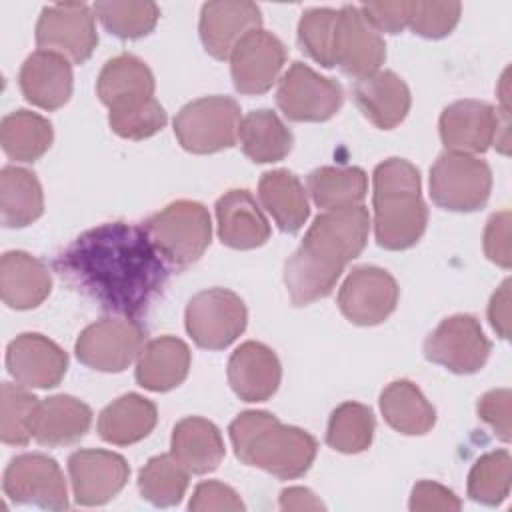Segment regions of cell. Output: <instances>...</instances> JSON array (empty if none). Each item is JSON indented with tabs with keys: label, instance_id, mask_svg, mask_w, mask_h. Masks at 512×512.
<instances>
[{
	"label": "cell",
	"instance_id": "5bb4252c",
	"mask_svg": "<svg viewBox=\"0 0 512 512\" xmlns=\"http://www.w3.org/2000/svg\"><path fill=\"white\" fill-rule=\"evenodd\" d=\"M4 494L16 504L46 510L68 508V490L58 462L46 454H22L10 460L2 480Z\"/></svg>",
	"mask_w": 512,
	"mask_h": 512
},
{
	"label": "cell",
	"instance_id": "7dc6e473",
	"mask_svg": "<svg viewBox=\"0 0 512 512\" xmlns=\"http://www.w3.org/2000/svg\"><path fill=\"white\" fill-rule=\"evenodd\" d=\"M480 420H484L494 434L502 440H510V390H490L476 404Z\"/></svg>",
	"mask_w": 512,
	"mask_h": 512
},
{
	"label": "cell",
	"instance_id": "ba28073f",
	"mask_svg": "<svg viewBox=\"0 0 512 512\" xmlns=\"http://www.w3.org/2000/svg\"><path fill=\"white\" fill-rule=\"evenodd\" d=\"M492 190V170L478 156L442 152L430 168V198L452 212L480 210Z\"/></svg>",
	"mask_w": 512,
	"mask_h": 512
},
{
	"label": "cell",
	"instance_id": "f546056e",
	"mask_svg": "<svg viewBox=\"0 0 512 512\" xmlns=\"http://www.w3.org/2000/svg\"><path fill=\"white\" fill-rule=\"evenodd\" d=\"M258 198L282 232L296 234L310 216L306 190L290 170H270L258 182Z\"/></svg>",
	"mask_w": 512,
	"mask_h": 512
},
{
	"label": "cell",
	"instance_id": "52a82bcc",
	"mask_svg": "<svg viewBox=\"0 0 512 512\" xmlns=\"http://www.w3.org/2000/svg\"><path fill=\"white\" fill-rule=\"evenodd\" d=\"M240 106L228 96H204L188 102L174 118L180 146L192 154H212L238 142Z\"/></svg>",
	"mask_w": 512,
	"mask_h": 512
},
{
	"label": "cell",
	"instance_id": "b9f144b4",
	"mask_svg": "<svg viewBox=\"0 0 512 512\" xmlns=\"http://www.w3.org/2000/svg\"><path fill=\"white\" fill-rule=\"evenodd\" d=\"M338 10L334 8H310L298 22V42L302 50L322 64L332 68V40L336 28Z\"/></svg>",
	"mask_w": 512,
	"mask_h": 512
},
{
	"label": "cell",
	"instance_id": "cb8c5ba5",
	"mask_svg": "<svg viewBox=\"0 0 512 512\" xmlns=\"http://www.w3.org/2000/svg\"><path fill=\"white\" fill-rule=\"evenodd\" d=\"M354 102L376 128H396L410 110V90L406 82L392 70H378L358 78L352 88Z\"/></svg>",
	"mask_w": 512,
	"mask_h": 512
},
{
	"label": "cell",
	"instance_id": "4dcf8cb0",
	"mask_svg": "<svg viewBox=\"0 0 512 512\" xmlns=\"http://www.w3.org/2000/svg\"><path fill=\"white\" fill-rule=\"evenodd\" d=\"M158 420L154 402L140 394H124L98 416V434L114 446H128L146 438Z\"/></svg>",
	"mask_w": 512,
	"mask_h": 512
},
{
	"label": "cell",
	"instance_id": "5b68a950",
	"mask_svg": "<svg viewBox=\"0 0 512 512\" xmlns=\"http://www.w3.org/2000/svg\"><path fill=\"white\" fill-rule=\"evenodd\" d=\"M162 260L186 268L200 260L210 246L212 222L208 210L194 200H176L142 222Z\"/></svg>",
	"mask_w": 512,
	"mask_h": 512
},
{
	"label": "cell",
	"instance_id": "f907efd6",
	"mask_svg": "<svg viewBox=\"0 0 512 512\" xmlns=\"http://www.w3.org/2000/svg\"><path fill=\"white\" fill-rule=\"evenodd\" d=\"M488 318L498 336L506 340L510 334V280H504L494 292L488 306Z\"/></svg>",
	"mask_w": 512,
	"mask_h": 512
},
{
	"label": "cell",
	"instance_id": "7a4b0ae2",
	"mask_svg": "<svg viewBox=\"0 0 512 512\" xmlns=\"http://www.w3.org/2000/svg\"><path fill=\"white\" fill-rule=\"evenodd\" d=\"M368 230L370 216L362 204L316 216L302 244L284 264V284L292 302L306 306L326 298L346 264L364 250Z\"/></svg>",
	"mask_w": 512,
	"mask_h": 512
},
{
	"label": "cell",
	"instance_id": "9c48e42d",
	"mask_svg": "<svg viewBox=\"0 0 512 512\" xmlns=\"http://www.w3.org/2000/svg\"><path fill=\"white\" fill-rule=\"evenodd\" d=\"M184 320L196 346L224 350L244 332L248 312L236 292L228 288H208L190 298Z\"/></svg>",
	"mask_w": 512,
	"mask_h": 512
},
{
	"label": "cell",
	"instance_id": "484cf974",
	"mask_svg": "<svg viewBox=\"0 0 512 512\" xmlns=\"http://www.w3.org/2000/svg\"><path fill=\"white\" fill-rule=\"evenodd\" d=\"M52 288L50 270L28 252L12 250L0 262V294L6 306L30 310L40 306Z\"/></svg>",
	"mask_w": 512,
	"mask_h": 512
},
{
	"label": "cell",
	"instance_id": "c3c4849f",
	"mask_svg": "<svg viewBox=\"0 0 512 512\" xmlns=\"http://www.w3.org/2000/svg\"><path fill=\"white\" fill-rule=\"evenodd\" d=\"M484 252L490 262L502 268H510V210H502L490 216L484 230Z\"/></svg>",
	"mask_w": 512,
	"mask_h": 512
},
{
	"label": "cell",
	"instance_id": "277c9868",
	"mask_svg": "<svg viewBox=\"0 0 512 512\" xmlns=\"http://www.w3.org/2000/svg\"><path fill=\"white\" fill-rule=\"evenodd\" d=\"M374 236L386 250L414 246L426 230L420 172L404 158H388L374 168Z\"/></svg>",
	"mask_w": 512,
	"mask_h": 512
},
{
	"label": "cell",
	"instance_id": "8fae6325",
	"mask_svg": "<svg viewBox=\"0 0 512 512\" xmlns=\"http://www.w3.org/2000/svg\"><path fill=\"white\" fill-rule=\"evenodd\" d=\"M36 44L40 50L84 64L98 44L94 8L84 2L44 6L36 22Z\"/></svg>",
	"mask_w": 512,
	"mask_h": 512
},
{
	"label": "cell",
	"instance_id": "30bf717a",
	"mask_svg": "<svg viewBox=\"0 0 512 512\" xmlns=\"http://www.w3.org/2000/svg\"><path fill=\"white\" fill-rule=\"evenodd\" d=\"M144 328L132 318H104L86 326L76 340V358L98 372H122L142 352Z\"/></svg>",
	"mask_w": 512,
	"mask_h": 512
},
{
	"label": "cell",
	"instance_id": "f35d334b",
	"mask_svg": "<svg viewBox=\"0 0 512 512\" xmlns=\"http://www.w3.org/2000/svg\"><path fill=\"white\" fill-rule=\"evenodd\" d=\"M38 398L26 386L2 382L0 390V438L10 446H26L32 438V422Z\"/></svg>",
	"mask_w": 512,
	"mask_h": 512
},
{
	"label": "cell",
	"instance_id": "bcb514c9",
	"mask_svg": "<svg viewBox=\"0 0 512 512\" xmlns=\"http://www.w3.org/2000/svg\"><path fill=\"white\" fill-rule=\"evenodd\" d=\"M362 16L378 30L388 34H398L408 28L410 2H364L358 6Z\"/></svg>",
	"mask_w": 512,
	"mask_h": 512
},
{
	"label": "cell",
	"instance_id": "44dd1931",
	"mask_svg": "<svg viewBox=\"0 0 512 512\" xmlns=\"http://www.w3.org/2000/svg\"><path fill=\"white\" fill-rule=\"evenodd\" d=\"M96 92L110 112H128L154 100V76L138 56L120 54L100 70Z\"/></svg>",
	"mask_w": 512,
	"mask_h": 512
},
{
	"label": "cell",
	"instance_id": "8d00e7d4",
	"mask_svg": "<svg viewBox=\"0 0 512 512\" xmlns=\"http://www.w3.org/2000/svg\"><path fill=\"white\" fill-rule=\"evenodd\" d=\"M190 472L172 456L160 454L150 458L138 474V488L144 500L168 508L182 500L188 488Z\"/></svg>",
	"mask_w": 512,
	"mask_h": 512
},
{
	"label": "cell",
	"instance_id": "ee69618b",
	"mask_svg": "<svg viewBox=\"0 0 512 512\" xmlns=\"http://www.w3.org/2000/svg\"><path fill=\"white\" fill-rule=\"evenodd\" d=\"M168 122L164 106L154 98L148 104L128 110V112H110L108 124L112 132L128 140H144L162 130Z\"/></svg>",
	"mask_w": 512,
	"mask_h": 512
},
{
	"label": "cell",
	"instance_id": "7c38bea8",
	"mask_svg": "<svg viewBox=\"0 0 512 512\" xmlns=\"http://www.w3.org/2000/svg\"><path fill=\"white\" fill-rule=\"evenodd\" d=\"M342 102V86L304 62H294L278 80L276 104L288 120L324 122L342 108Z\"/></svg>",
	"mask_w": 512,
	"mask_h": 512
},
{
	"label": "cell",
	"instance_id": "1f68e13d",
	"mask_svg": "<svg viewBox=\"0 0 512 512\" xmlns=\"http://www.w3.org/2000/svg\"><path fill=\"white\" fill-rule=\"evenodd\" d=\"M380 410L386 424L406 436H422L436 422V410L410 380L390 382L380 394Z\"/></svg>",
	"mask_w": 512,
	"mask_h": 512
},
{
	"label": "cell",
	"instance_id": "6da1fadb",
	"mask_svg": "<svg viewBox=\"0 0 512 512\" xmlns=\"http://www.w3.org/2000/svg\"><path fill=\"white\" fill-rule=\"evenodd\" d=\"M60 278L104 312L138 320L168 282L166 262L142 224L106 222L74 238L56 258Z\"/></svg>",
	"mask_w": 512,
	"mask_h": 512
},
{
	"label": "cell",
	"instance_id": "74e56055",
	"mask_svg": "<svg viewBox=\"0 0 512 512\" xmlns=\"http://www.w3.org/2000/svg\"><path fill=\"white\" fill-rule=\"evenodd\" d=\"M374 414L358 402L340 404L328 422L326 444L342 454H358L370 448L374 438Z\"/></svg>",
	"mask_w": 512,
	"mask_h": 512
},
{
	"label": "cell",
	"instance_id": "d6986e66",
	"mask_svg": "<svg viewBox=\"0 0 512 512\" xmlns=\"http://www.w3.org/2000/svg\"><path fill=\"white\" fill-rule=\"evenodd\" d=\"M6 368L20 386L52 388L64 378L68 356L50 338L38 332H24L8 344Z\"/></svg>",
	"mask_w": 512,
	"mask_h": 512
},
{
	"label": "cell",
	"instance_id": "e0dca14e",
	"mask_svg": "<svg viewBox=\"0 0 512 512\" xmlns=\"http://www.w3.org/2000/svg\"><path fill=\"white\" fill-rule=\"evenodd\" d=\"M228 60L234 88L240 94L258 96L278 80L286 62V48L274 34L258 28L236 44Z\"/></svg>",
	"mask_w": 512,
	"mask_h": 512
},
{
	"label": "cell",
	"instance_id": "7bdbcfd3",
	"mask_svg": "<svg viewBox=\"0 0 512 512\" xmlns=\"http://www.w3.org/2000/svg\"><path fill=\"white\" fill-rule=\"evenodd\" d=\"M462 12L460 2H432V0H416L410 2L408 28L430 40H438L448 36L458 24Z\"/></svg>",
	"mask_w": 512,
	"mask_h": 512
},
{
	"label": "cell",
	"instance_id": "4fadbf2b",
	"mask_svg": "<svg viewBox=\"0 0 512 512\" xmlns=\"http://www.w3.org/2000/svg\"><path fill=\"white\" fill-rule=\"evenodd\" d=\"M490 350V340L470 314L444 318L424 340V356L454 374L478 372L486 364Z\"/></svg>",
	"mask_w": 512,
	"mask_h": 512
},
{
	"label": "cell",
	"instance_id": "9a60e30c",
	"mask_svg": "<svg viewBox=\"0 0 512 512\" xmlns=\"http://www.w3.org/2000/svg\"><path fill=\"white\" fill-rule=\"evenodd\" d=\"M384 60L386 44L380 32L362 16L358 6H342L334 28L332 66L348 76L364 78L378 72Z\"/></svg>",
	"mask_w": 512,
	"mask_h": 512
},
{
	"label": "cell",
	"instance_id": "f1b7e54d",
	"mask_svg": "<svg viewBox=\"0 0 512 512\" xmlns=\"http://www.w3.org/2000/svg\"><path fill=\"white\" fill-rule=\"evenodd\" d=\"M190 348L176 336H160L144 344L136 362V380L152 392H168L184 382L190 370Z\"/></svg>",
	"mask_w": 512,
	"mask_h": 512
},
{
	"label": "cell",
	"instance_id": "3957f363",
	"mask_svg": "<svg viewBox=\"0 0 512 512\" xmlns=\"http://www.w3.org/2000/svg\"><path fill=\"white\" fill-rule=\"evenodd\" d=\"M230 440L236 458L260 468L280 480H292L306 474L316 458L318 444L302 428L282 424L274 414L248 410L232 420Z\"/></svg>",
	"mask_w": 512,
	"mask_h": 512
},
{
	"label": "cell",
	"instance_id": "4316f807",
	"mask_svg": "<svg viewBox=\"0 0 512 512\" xmlns=\"http://www.w3.org/2000/svg\"><path fill=\"white\" fill-rule=\"evenodd\" d=\"M92 424V410L82 400L58 394L46 398L38 404L34 422H32V438L48 448L68 446L78 442Z\"/></svg>",
	"mask_w": 512,
	"mask_h": 512
},
{
	"label": "cell",
	"instance_id": "d6a6232c",
	"mask_svg": "<svg viewBox=\"0 0 512 512\" xmlns=\"http://www.w3.org/2000/svg\"><path fill=\"white\" fill-rule=\"evenodd\" d=\"M238 142L242 152L256 164L278 162L292 150L294 136L272 110H254L240 122Z\"/></svg>",
	"mask_w": 512,
	"mask_h": 512
},
{
	"label": "cell",
	"instance_id": "816d5d0a",
	"mask_svg": "<svg viewBox=\"0 0 512 512\" xmlns=\"http://www.w3.org/2000/svg\"><path fill=\"white\" fill-rule=\"evenodd\" d=\"M280 508L282 510H322L324 504L308 488L292 486L282 490Z\"/></svg>",
	"mask_w": 512,
	"mask_h": 512
},
{
	"label": "cell",
	"instance_id": "8992f818",
	"mask_svg": "<svg viewBox=\"0 0 512 512\" xmlns=\"http://www.w3.org/2000/svg\"><path fill=\"white\" fill-rule=\"evenodd\" d=\"M438 130L448 152L476 156L494 144L508 154V110L500 112L488 102L468 98L446 106Z\"/></svg>",
	"mask_w": 512,
	"mask_h": 512
},
{
	"label": "cell",
	"instance_id": "d4e9b609",
	"mask_svg": "<svg viewBox=\"0 0 512 512\" xmlns=\"http://www.w3.org/2000/svg\"><path fill=\"white\" fill-rule=\"evenodd\" d=\"M218 236L236 250H252L270 238V224L248 190H230L216 200Z\"/></svg>",
	"mask_w": 512,
	"mask_h": 512
},
{
	"label": "cell",
	"instance_id": "ab89813d",
	"mask_svg": "<svg viewBox=\"0 0 512 512\" xmlns=\"http://www.w3.org/2000/svg\"><path fill=\"white\" fill-rule=\"evenodd\" d=\"M512 460L508 450L480 456L468 474V496L484 506H498L510 492Z\"/></svg>",
	"mask_w": 512,
	"mask_h": 512
},
{
	"label": "cell",
	"instance_id": "ffe728a7",
	"mask_svg": "<svg viewBox=\"0 0 512 512\" xmlns=\"http://www.w3.org/2000/svg\"><path fill=\"white\" fill-rule=\"evenodd\" d=\"M260 24L262 12L254 2L220 0L202 6L198 30L204 50L218 60H228L236 44Z\"/></svg>",
	"mask_w": 512,
	"mask_h": 512
},
{
	"label": "cell",
	"instance_id": "681fc988",
	"mask_svg": "<svg viewBox=\"0 0 512 512\" xmlns=\"http://www.w3.org/2000/svg\"><path fill=\"white\" fill-rule=\"evenodd\" d=\"M462 502L456 498V494L442 484H436L432 480H422L412 488L410 496V510L414 512H430V510H460Z\"/></svg>",
	"mask_w": 512,
	"mask_h": 512
},
{
	"label": "cell",
	"instance_id": "836d02e7",
	"mask_svg": "<svg viewBox=\"0 0 512 512\" xmlns=\"http://www.w3.org/2000/svg\"><path fill=\"white\" fill-rule=\"evenodd\" d=\"M44 212L42 186L34 172L6 166L0 172V216L6 228H24Z\"/></svg>",
	"mask_w": 512,
	"mask_h": 512
},
{
	"label": "cell",
	"instance_id": "f6af8a7d",
	"mask_svg": "<svg viewBox=\"0 0 512 512\" xmlns=\"http://www.w3.org/2000/svg\"><path fill=\"white\" fill-rule=\"evenodd\" d=\"M188 508L194 512H208V510L238 512V510H244V502L230 486L216 480H208L196 486Z\"/></svg>",
	"mask_w": 512,
	"mask_h": 512
},
{
	"label": "cell",
	"instance_id": "d590c367",
	"mask_svg": "<svg viewBox=\"0 0 512 512\" xmlns=\"http://www.w3.org/2000/svg\"><path fill=\"white\" fill-rule=\"evenodd\" d=\"M52 138V124L30 110L10 112L0 124L2 150L16 162L38 160L50 148Z\"/></svg>",
	"mask_w": 512,
	"mask_h": 512
},
{
	"label": "cell",
	"instance_id": "60d3db41",
	"mask_svg": "<svg viewBox=\"0 0 512 512\" xmlns=\"http://www.w3.org/2000/svg\"><path fill=\"white\" fill-rule=\"evenodd\" d=\"M94 12L110 34L124 40L150 34L160 18L154 2H96Z\"/></svg>",
	"mask_w": 512,
	"mask_h": 512
},
{
	"label": "cell",
	"instance_id": "2e32d148",
	"mask_svg": "<svg viewBox=\"0 0 512 512\" xmlns=\"http://www.w3.org/2000/svg\"><path fill=\"white\" fill-rule=\"evenodd\" d=\"M400 288L390 272L378 266H358L338 292L340 312L358 326L384 322L398 304Z\"/></svg>",
	"mask_w": 512,
	"mask_h": 512
},
{
	"label": "cell",
	"instance_id": "ac0fdd59",
	"mask_svg": "<svg viewBox=\"0 0 512 512\" xmlns=\"http://www.w3.org/2000/svg\"><path fill=\"white\" fill-rule=\"evenodd\" d=\"M72 492L82 506H100L114 498L128 482L126 460L108 450H76L68 458Z\"/></svg>",
	"mask_w": 512,
	"mask_h": 512
},
{
	"label": "cell",
	"instance_id": "83f0119b",
	"mask_svg": "<svg viewBox=\"0 0 512 512\" xmlns=\"http://www.w3.org/2000/svg\"><path fill=\"white\" fill-rule=\"evenodd\" d=\"M170 454L190 474H208L220 466L226 448L220 430L210 420L188 416L172 430Z\"/></svg>",
	"mask_w": 512,
	"mask_h": 512
},
{
	"label": "cell",
	"instance_id": "7402d4cb",
	"mask_svg": "<svg viewBox=\"0 0 512 512\" xmlns=\"http://www.w3.org/2000/svg\"><path fill=\"white\" fill-rule=\"evenodd\" d=\"M282 368L272 348L248 340L240 344L228 360V382L244 402H264L280 386Z\"/></svg>",
	"mask_w": 512,
	"mask_h": 512
},
{
	"label": "cell",
	"instance_id": "e575fe53",
	"mask_svg": "<svg viewBox=\"0 0 512 512\" xmlns=\"http://www.w3.org/2000/svg\"><path fill=\"white\" fill-rule=\"evenodd\" d=\"M308 192L322 210L358 206L368 190L366 172L358 166H322L308 174Z\"/></svg>",
	"mask_w": 512,
	"mask_h": 512
},
{
	"label": "cell",
	"instance_id": "603a6c76",
	"mask_svg": "<svg viewBox=\"0 0 512 512\" xmlns=\"http://www.w3.org/2000/svg\"><path fill=\"white\" fill-rule=\"evenodd\" d=\"M18 84L30 104L42 110H58L72 96L70 60L56 52L36 50L24 60Z\"/></svg>",
	"mask_w": 512,
	"mask_h": 512
}]
</instances>
